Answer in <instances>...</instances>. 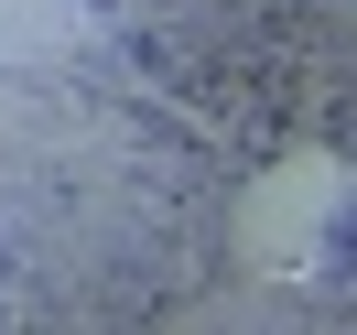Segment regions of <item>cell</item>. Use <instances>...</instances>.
<instances>
[{"label": "cell", "mask_w": 357, "mask_h": 335, "mask_svg": "<svg viewBox=\"0 0 357 335\" xmlns=\"http://www.w3.org/2000/svg\"><path fill=\"white\" fill-rule=\"evenodd\" d=\"M335 205H347V162L292 152V162H271V173L238 195V249H249V260H271V270H303L314 249H325Z\"/></svg>", "instance_id": "obj_1"}]
</instances>
